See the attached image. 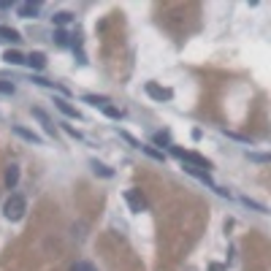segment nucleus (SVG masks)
Segmentation results:
<instances>
[{
    "instance_id": "obj_1",
    "label": "nucleus",
    "mask_w": 271,
    "mask_h": 271,
    "mask_svg": "<svg viewBox=\"0 0 271 271\" xmlns=\"http://www.w3.org/2000/svg\"><path fill=\"white\" fill-rule=\"evenodd\" d=\"M24 212H27V201H24L22 195H11V198L6 201V206H3V214H6V220H11V223H19V220L24 217Z\"/></svg>"
},
{
    "instance_id": "obj_2",
    "label": "nucleus",
    "mask_w": 271,
    "mask_h": 271,
    "mask_svg": "<svg viewBox=\"0 0 271 271\" xmlns=\"http://www.w3.org/2000/svg\"><path fill=\"white\" fill-rule=\"evenodd\" d=\"M171 155L179 158L184 165H195V168H201V171H203V168H206V171L212 168V163H209L206 158H201V155H195V152H184V149H179V147H171Z\"/></svg>"
},
{
    "instance_id": "obj_3",
    "label": "nucleus",
    "mask_w": 271,
    "mask_h": 271,
    "mask_svg": "<svg viewBox=\"0 0 271 271\" xmlns=\"http://www.w3.org/2000/svg\"><path fill=\"white\" fill-rule=\"evenodd\" d=\"M125 201H128L130 212H136V214H141L144 209H147V201H144V195L138 193V190H128V193H125Z\"/></svg>"
},
{
    "instance_id": "obj_4",
    "label": "nucleus",
    "mask_w": 271,
    "mask_h": 271,
    "mask_svg": "<svg viewBox=\"0 0 271 271\" xmlns=\"http://www.w3.org/2000/svg\"><path fill=\"white\" fill-rule=\"evenodd\" d=\"M147 95L155 98V100H171L174 92L168 87H160V84H155V82H147Z\"/></svg>"
},
{
    "instance_id": "obj_5",
    "label": "nucleus",
    "mask_w": 271,
    "mask_h": 271,
    "mask_svg": "<svg viewBox=\"0 0 271 271\" xmlns=\"http://www.w3.org/2000/svg\"><path fill=\"white\" fill-rule=\"evenodd\" d=\"M24 63H27L30 68L41 71V68H46V54H44V52H30L27 57H24Z\"/></svg>"
},
{
    "instance_id": "obj_6",
    "label": "nucleus",
    "mask_w": 271,
    "mask_h": 271,
    "mask_svg": "<svg viewBox=\"0 0 271 271\" xmlns=\"http://www.w3.org/2000/svg\"><path fill=\"white\" fill-rule=\"evenodd\" d=\"M33 117H36V119H41L44 130H46L49 136H57V128H54V122L46 117V112H44V109H33Z\"/></svg>"
},
{
    "instance_id": "obj_7",
    "label": "nucleus",
    "mask_w": 271,
    "mask_h": 271,
    "mask_svg": "<svg viewBox=\"0 0 271 271\" xmlns=\"http://www.w3.org/2000/svg\"><path fill=\"white\" fill-rule=\"evenodd\" d=\"M38 3H17V14L19 17H36L38 14Z\"/></svg>"
},
{
    "instance_id": "obj_8",
    "label": "nucleus",
    "mask_w": 271,
    "mask_h": 271,
    "mask_svg": "<svg viewBox=\"0 0 271 271\" xmlns=\"http://www.w3.org/2000/svg\"><path fill=\"white\" fill-rule=\"evenodd\" d=\"M54 103H57V109L65 114V117H73V119H79V112H76V109H73V106H71V103H68L65 98H57Z\"/></svg>"
},
{
    "instance_id": "obj_9",
    "label": "nucleus",
    "mask_w": 271,
    "mask_h": 271,
    "mask_svg": "<svg viewBox=\"0 0 271 271\" xmlns=\"http://www.w3.org/2000/svg\"><path fill=\"white\" fill-rule=\"evenodd\" d=\"M17 182H19V168H17V165H8V168H6V187L14 190V187H17Z\"/></svg>"
},
{
    "instance_id": "obj_10",
    "label": "nucleus",
    "mask_w": 271,
    "mask_h": 271,
    "mask_svg": "<svg viewBox=\"0 0 271 271\" xmlns=\"http://www.w3.org/2000/svg\"><path fill=\"white\" fill-rule=\"evenodd\" d=\"M14 133H17V136H22L24 141H30V144H41V136H38V133H33V130H24V128H19V125H17V128H14Z\"/></svg>"
},
{
    "instance_id": "obj_11",
    "label": "nucleus",
    "mask_w": 271,
    "mask_h": 271,
    "mask_svg": "<svg viewBox=\"0 0 271 271\" xmlns=\"http://www.w3.org/2000/svg\"><path fill=\"white\" fill-rule=\"evenodd\" d=\"M90 165H92V171L98 174V177H106V179H112V177H114L112 168H109V165H103V163H98V160H92Z\"/></svg>"
},
{
    "instance_id": "obj_12",
    "label": "nucleus",
    "mask_w": 271,
    "mask_h": 271,
    "mask_svg": "<svg viewBox=\"0 0 271 271\" xmlns=\"http://www.w3.org/2000/svg\"><path fill=\"white\" fill-rule=\"evenodd\" d=\"M84 100H87V103H92V106H98V109L109 106V98H106V95H84Z\"/></svg>"
},
{
    "instance_id": "obj_13",
    "label": "nucleus",
    "mask_w": 271,
    "mask_h": 271,
    "mask_svg": "<svg viewBox=\"0 0 271 271\" xmlns=\"http://www.w3.org/2000/svg\"><path fill=\"white\" fill-rule=\"evenodd\" d=\"M0 38H6V41H22V38H19V33L14 27H0Z\"/></svg>"
},
{
    "instance_id": "obj_14",
    "label": "nucleus",
    "mask_w": 271,
    "mask_h": 271,
    "mask_svg": "<svg viewBox=\"0 0 271 271\" xmlns=\"http://www.w3.org/2000/svg\"><path fill=\"white\" fill-rule=\"evenodd\" d=\"M3 60H6V63H11V65H19V63H24V57L19 52H11V49H8L6 54H3Z\"/></svg>"
},
{
    "instance_id": "obj_15",
    "label": "nucleus",
    "mask_w": 271,
    "mask_h": 271,
    "mask_svg": "<svg viewBox=\"0 0 271 271\" xmlns=\"http://www.w3.org/2000/svg\"><path fill=\"white\" fill-rule=\"evenodd\" d=\"M155 144H160V147H171V136L165 133V130H160V133H155Z\"/></svg>"
},
{
    "instance_id": "obj_16",
    "label": "nucleus",
    "mask_w": 271,
    "mask_h": 271,
    "mask_svg": "<svg viewBox=\"0 0 271 271\" xmlns=\"http://www.w3.org/2000/svg\"><path fill=\"white\" fill-rule=\"evenodd\" d=\"M242 203H244V206H249V209H255V212H260V214H266V206H263V203H258V201H252V198H242Z\"/></svg>"
},
{
    "instance_id": "obj_17",
    "label": "nucleus",
    "mask_w": 271,
    "mask_h": 271,
    "mask_svg": "<svg viewBox=\"0 0 271 271\" xmlns=\"http://www.w3.org/2000/svg\"><path fill=\"white\" fill-rule=\"evenodd\" d=\"M141 152H147L149 158L160 160V163H163V160H165V155H163V152H158V149H155V147H144V144H141Z\"/></svg>"
},
{
    "instance_id": "obj_18",
    "label": "nucleus",
    "mask_w": 271,
    "mask_h": 271,
    "mask_svg": "<svg viewBox=\"0 0 271 271\" xmlns=\"http://www.w3.org/2000/svg\"><path fill=\"white\" fill-rule=\"evenodd\" d=\"M71 271H98L92 263H87V260H79V263H73V269Z\"/></svg>"
},
{
    "instance_id": "obj_19",
    "label": "nucleus",
    "mask_w": 271,
    "mask_h": 271,
    "mask_svg": "<svg viewBox=\"0 0 271 271\" xmlns=\"http://www.w3.org/2000/svg\"><path fill=\"white\" fill-rule=\"evenodd\" d=\"M54 24H68V22H71V14H68V11H60V14H54Z\"/></svg>"
},
{
    "instance_id": "obj_20",
    "label": "nucleus",
    "mask_w": 271,
    "mask_h": 271,
    "mask_svg": "<svg viewBox=\"0 0 271 271\" xmlns=\"http://www.w3.org/2000/svg\"><path fill=\"white\" fill-rule=\"evenodd\" d=\"M14 92V84L11 82H0V95H11Z\"/></svg>"
},
{
    "instance_id": "obj_21",
    "label": "nucleus",
    "mask_w": 271,
    "mask_h": 271,
    "mask_svg": "<svg viewBox=\"0 0 271 271\" xmlns=\"http://www.w3.org/2000/svg\"><path fill=\"white\" fill-rule=\"evenodd\" d=\"M103 112H106L109 117H114V119H119V117H122V112H119V109H114V106H103Z\"/></svg>"
},
{
    "instance_id": "obj_22",
    "label": "nucleus",
    "mask_w": 271,
    "mask_h": 271,
    "mask_svg": "<svg viewBox=\"0 0 271 271\" xmlns=\"http://www.w3.org/2000/svg\"><path fill=\"white\" fill-rule=\"evenodd\" d=\"M54 41H57L60 46H65V44H68V36H65L63 30H57V33H54Z\"/></svg>"
},
{
    "instance_id": "obj_23",
    "label": "nucleus",
    "mask_w": 271,
    "mask_h": 271,
    "mask_svg": "<svg viewBox=\"0 0 271 271\" xmlns=\"http://www.w3.org/2000/svg\"><path fill=\"white\" fill-rule=\"evenodd\" d=\"M65 133L73 136V138H82V136H79V130H76V128H71V125H65Z\"/></svg>"
},
{
    "instance_id": "obj_24",
    "label": "nucleus",
    "mask_w": 271,
    "mask_h": 271,
    "mask_svg": "<svg viewBox=\"0 0 271 271\" xmlns=\"http://www.w3.org/2000/svg\"><path fill=\"white\" fill-rule=\"evenodd\" d=\"M209 271H225V266L223 263H212V269H209Z\"/></svg>"
}]
</instances>
